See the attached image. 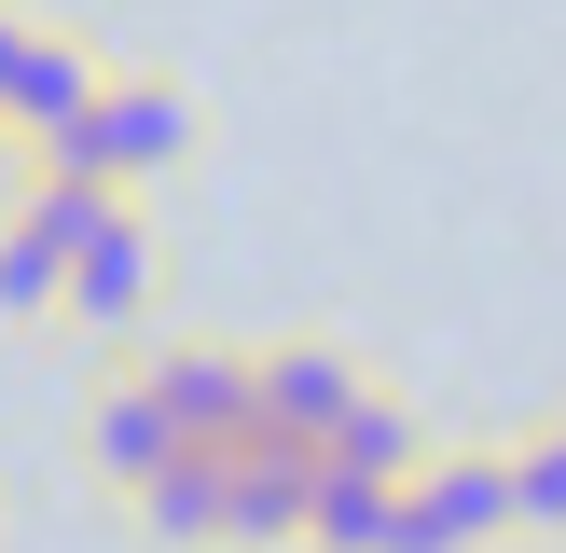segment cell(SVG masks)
I'll return each instance as SVG.
<instances>
[{
  "instance_id": "4fadbf2b",
  "label": "cell",
  "mask_w": 566,
  "mask_h": 553,
  "mask_svg": "<svg viewBox=\"0 0 566 553\" xmlns=\"http://www.w3.org/2000/svg\"><path fill=\"white\" fill-rule=\"evenodd\" d=\"M512 540H566V429H539L512 457Z\"/></svg>"
},
{
  "instance_id": "5b68a950",
  "label": "cell",
  "mask_w": 566,
  "mask_h": 553,
  "mask_svg": "<svg viewBox=\"0 0 566 553\" xmlns=\"http://www.w3.org/2000/svg\"><path fill=\"white\" fill-rule=\"evenodd\" d=\"M55 304H70L83 332H125L138 304H153V221H138L125 194H111V221L70 249V291H55Z\"/></svg>"
},
{
  "instance_id": "30bf717a",
  "label": "cell",
  "mask_w": 566,
  "mask_h": 553,
  "mask_svg": "<svg viewBox=\"0 0 566 553\" xmlns=\"http://www.w3.org/2000/svg\"><path fill=\"white\" fill-rule=\"evenodd\" d=\"M83 442H97V470H111V484H125V498L153 484L166 457H180V429H166V401H153V387H138V374H125V387H111V401H97V429H83Z\"/></svg>"
},
{
  "instance_id": "277c9868",
  "label": "cell",
  "mask_w": 566,
  "mask_h": 553,
  "mask_svg": "<svg viewBox=\"0 0 566 553\" xmlns=\"http://www.w3.org/2000/svg\"><path fill=\"white\" fill-rule=\"evenodd\" d=\"M138 387L166 401L180 442H221V457L249 442V359L235 346H166V359H138Z\"/></svg>"
},
{
  "instance_id": "8992f818",
  "label": "cell",
  "mask_w": 566,
  "mask_h": 553,
  "mask_svg": "<svg viewBox=\"0 0 566 553\" xmlns=\"http://www.w3.org/2000/svg\"><path fill=\"white\" fill-rule=\"evenodd\" d=\"M304 498H318V457L304 442H235V470H221V540H304Z\"/></svg>"
},
{
  "instance_id": "7a4b0ae2",
  "label": "cell",
  "mask_w": 566,
  "mask_h": 553,
  "mask_svg": "<svg viewBox=\"0 0 566 553\" xmlns=\"http://www.w3.org/2000/svg\"><path fill=\"white\" fill-rule=\"evenodd\" d=\"M512 540V457H429L387 512V553H497Z\"/></svg>"
},
{
  "instance_id": "52a82bcc",
  "label": "cell",
  "mask_w": 566,
  "mask_h": 553,
  "mask_svg": "<svg viewBox=\"0 0 566 553\" xmlns=\"http://www.w3.org/2000/svg\"><path fill=\"white\" fill-rule=\"evenodd\" d=\"M97 55L83 42H55V28H28L14 42V83H0V125H28V138H55V125H83V97H97Z\"/></svg>"
},
{
  "instance_id": "3957f363",
  "label": "cell",
  "mask_w": 566,
  "mask_h": 553,
  "mask_svg": "<svg viewBox=\"0 0 566 553\" xmlns=\"http://www.w3.org/2000/svg\"><path fill=\"white\" fill-rule=\"evenodd\" d=\"M346 401H359V359L346 346H276V359H249V442H304V457H318V442L346 429Z\"/></svg>"
},
{
  "instance_id": "5bb4252c",
  "label": "cell",
  "mask_w": 566,
  "mask_h": 553,
  "mask_svg": "<svg viewBox=\"0 0 566 553\" xmlns=\"http://www.w3.org/2000/svg\"><path fill=\"white\" fill-rule=\"evenodd\" d=\"M14 42H28V14H0V83H14Z\"/></svg>"
},
{
  "instance_id": "9c48e42d",
  "label": "cell",
  "mask_w": 566,
  "mask_h": 553,
  "mask_svg": "<svg viewBox=\"0 0 566 553\" xmlns=\"http://www.w3.org/2000/svg\"><path fill=\"white\" fill-rule=\"evenodd\" d=\"M221 442H180V457L153 470V484H138V525H153V540H221Z\"/></svg>"
},
{
  "instance_id": "8fae6325",
  "label": "cell",
  "mask_w": 566,
  "mask_h": 553,
  "mask_svg": "<svg viewBox=\"0 0 566 553\" xmlns=\"http://www.w3.org/2000/svg\"><path fill=\"white\" fill-rule=\"evenodd\" d=\"M387 512H401V484L318 470V498H304V553H387Z\"/></svg>"
},
{
  "instance_id": "7c38bea8",
  "label": "cell",
  "mask_w": 566,
  "mask_h": 553,
  "mask_svg": "<svg viewBox=\"0 0 566 553\" xmlns=\"http://www.w3.org/2000/svg\"><path fill=\"white\" fill-rule=\"evenodd\" d=\"M55 291H70V249H55L42 221H14V236H0V319H55Z\"/></svg>"
},
{
  "instance_id": "ba28073f",
  "label": "cell",
  "mask_w": 566,
  "mask_h": 553,
  "mask_svg": "<svg viewBox=\"0 0 566 553\" xmlns=\"http://www.w3.org/2000/svg\"><path fill=\"white\" fill-rule=\"evenodd\" d=\"M318 470H359V484H415V470H429V429H415L387 387H359V401H346V429L318 442Z\"/></svg>"
},
{
  "instance_id": "6da1fadb",
  "label": "cell",
  "mask_w": 566,
  "mask_h": 553,
  "mask_svg": "<svg viewBox=\"0 0 566 553\" xmlns=\"http://www.w3.org/2000/svg\"><path fill=\"white\" fill-rule=\"evenodd\" d=\"M42 166H83V180H166V166H193V97L180 83H153V70H125V83H97L83 97V125H55L42 138Z\"/></svg>"
}]
</instances>
